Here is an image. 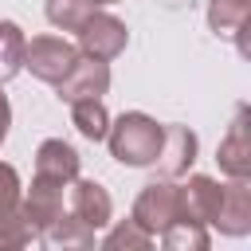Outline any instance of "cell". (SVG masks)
<instances>
[{"mask_svg": "<svg viewBox=\"0 0 251 251\" xmlns=\"http://www.w3.org/2000/svg\"><path fill=\"white\" fill-rule=\"evenodd\" d=\"M106 145H110V157L118 165H126V169H153V161L161 153V122L149 118L145 110H126V114L110 118Z\"/></svg>", "mask_w": 251, "mask_h": 251, "instance_id": "cell-1", "label": "cell"}, {"mask_svg": "<svg viewBox=\"0 0 251 251\" xmlns=\"http://www.w3.org/2000/svg\"><path fill=\"white\" fill-rule=\"evenodd\" d=\"M129 216L157 239L165 227H173L176 220H188L184 216V196H180V184L176 180H169V176H161V180H149L137 196H133V208H129Z\"/></svg>", "mask_w": 251, "mask_h": 251, "instance_id": "cell-2", "label": "cell"}, {"mask_svg": "<svg viewBox=\"0 0 251 251\" xmlns=\"http://www.w3.org/2000/svg\"><path fill=\"white\" fill-rule=\"evenodd\" d=\"M20 200H24V180L16 173V165L0 161V251H20L27 247L39 231L24 220L20 212Z\"/></svg>", "mask_w": 251, "mask_h": 251, "instance_id": "cell-3", "label": "cell"}, {"mask_svg": "<svg viewBox=\"0 0 251 251\" xmlns=\"http://www.w3.org/2000/svg\"><path fill=\"white\" fill-rule=\"evenodd\" d=\"M75 59H78V43H71L63 35H31L24 43V71H31V78H39L47 86H55L71 71Z\"/></svg>", "mask_w": 251, "mask_h": 251, "instance_id": "cell-4", "label": "cell"}, {"mask_svg": "<svg viewBox=\"0 0 251 251\" xmlns=\"http://www.w3.org/2000/svg\"><path fill=\"white\" fill-rule=\"evenodd\" d=\"M75 35H78V51L82 55H94V59H118L126 47H129V27H126V20H118L114 12H106V8H98V12H90L78 27H75Z\"/></svg>", "mask_w": 251, "mask_h": 251, "instance_id": "cell-5", "label": "cell"}, {"mask_svg": "<svg viewBox=\"0 0 251 251\" xmlns=\"http://www.w3.org/2000/svg\"><path fill=\"white\" fill-rule=\"evenodd\" d=\"M110 82H114L110 63L78 51V59L71 63V71L55 82V94L71 106V102H78V98H106V94H110Z\"/></svg>", "mask_w": 251, "mask_h": 251, "instance_id": "cell-6", "label": "cell"}, {"mask_svg": "<svg viewBox=\"0 0 251 251\" xmlns=\"http://www.w3.org/2000/svg\"><path fill=\"white\" fill-rule=\"evenodd\" d=\"M196 153H200V137H196L188 126L169 122V126H161V153H157L153 169H157L161 176H169V180H180V176L192 173Z\"/></svg>", "mask_w": 251, "mask_h": 251, "instance_id": "cell-7", "label": "cell"}, {"mask_svg": "<svg viewBox=\"0 0 251 251\" xmlns=\"http://www.w3.org/2000/svg\"><path fill=\"white\" fill-rule=\"evenodd\" d=\"M20 212H24V220L43 235V231L67 212V184H59V180H43V176H31V188H24Z\"/></svg>", "mask_w": 251, "mask_h": 251, "instance_id": "cell-8", "label": "cell"}, {"mask_svg": "<svg viewBox=\"0 0 251 251\" xmlns=\"http://www.w3.org/2000/svg\"><path fill=\"white\" fill-rule=\"evenodd\" d=\"M216 161L224 176H239L251 180V137H247V106H235V118L227 126V133L216 145Z\"/></svg>", "mask_w": 251, "mask_h": 251, "instance_id": "cell-9", "label": "cell"}, {"mask_svg": "<svg viewBox=\"0 0 251 251\" xmlns=\"http://www.w3.org/2000/svg\"><path fill=\"white\" fill-rule=\"evenodd\" d=\"M67 212L78 216L82 224H90L94 231H102V227L114 220V200H110V192H106L98 180L75 176V180L67 184Z\"/></svg>", "mask_w": 251, "mask_h": 251, "instance_id": "cell-10", "label": "cell"}, {"mask_svg": "<svg viewBox=\"0 0 251 251\" xmlns=\"http://www.w3.org/2000/svg\"><path fill=\"white\" fill-rule=\"evenodd\" d=\"M212 227L231 239H243L251 231V180H239V176L224 180V200H220V216Z\"/></svg>", "mask_w": 251, "mask_h": 251, "instance_id": "cell-11", "label": "cell"}, {"mask_svg": "<svg viewBox=\"0 0 251 251\" xmlns=\"http://www.w3.org/2000/svg\"><path fill=\"white\" fill-rule=\"evenodd\" d=\"M180 196H184V216L212 227L216 216H220V200H224V184L208 173H188V180L180 184Z\"/></svg>", "mask_w": 251, "mask_h": 251, "instance_id": "cell-12", "label": "cell"}, {"mask_svg": "<svg viewBox=\"0 0 251 251\" xmlns=\"http://www.w3.org/2000/svg\"><path fill=\"white\" fill-rule=\"evenodd\" d=\"M78 169H82V157H78V149H75L71 141H63V137L39 141V149H35V176L71 184V180L78 176Z\"/></svg>", "mask_w": 251, "mask_h": 251, "instance_id": "cell-13", "label": "cell"}, {"mask_svg": "<svg viewBox=\"0 0 251 251\" xmlns=\"http://www.w3.org/2000/svg\"><path fill=\"white\" fill-rule=\"evenodd\" d=\"M251 20V0H208V31L216 39H235L239 51L243 47V31Z\"/></svg>", "mask_w": 251, "mask_h": 251, "instance_id": "cell-14", "label": "cell"}, {"mask_svg": "<svg viewBox=\"0 0 251 251\" xmlns=\"http://www.w3.org/2000/svg\"><path fill=\"white\" fill-rule=\"evenodd\" d=\"M71 126L86 137V141H106V129H110V110L102 98H78L71 102Z\"/></svg>", "mask_w": 251, "mask_h": 251, "instance_id": "cell-15", "label": "cell"}, {"mask_svg": "<svg viewBox=\"0 0 251 251\" xmlns=\"http://www.w3.org/2000/svg\"><path fill=\"white\" fill-rule=\"evenodd\" d=\"M43 235H47V243H55V247H63V251H67V247L86 251V247H94V243H98V231H94L90 224H82L78 216H71V212H63V216L43 231Z\"/></svg>", "mask_w": 251, "mask_h": 251, "instance_id": "cell-16", "label": "cell"}, {"mask_svg": "<svg viewBox=\"0 0 251 251\" xmlns=\"http://www.w3.org/2000/svg\"><path fill=\"white\" fill-rule=\"evenodd\" d=\"M98 243H102L106 251H149L157 239L129 216V220H118V224L110 220V224H106V235H102Z\"/></svg>", "mask_w": 251, "mask_h": 251, "instance_id": "cell-17", "label": "cell"}, {"mask_svg": "<svg viewBox=\"0 0 251 251\" xmlns=\"http://www.w3.org/2000/svg\"><path fill=\"white\" fill-rule=\"evenodd\" d=\"M24 43H27L24 27L16 20H0V82L24 71Z\"/></svg>", "mask_w": 251, "mask_h": 251, "instance_id": "cell-18", "label": "cell"}, {"mask_svg": "<svg viewBox=\"0 0 251 251\" xmlns=\"http://www.w3.org/2000/svg\"><path fill=\"white\" fill-rule=\"evenodd\" d=\"M157 239H161L169 251H208L212 231H208L204 224H196V220H176V224L165 227Z\"/></svg>", "mask_w": 251, "mask_h": 251, "instance_id": "cell-19", "label": "cell"}, {"mask_svg": "<svg viewBox=\"0 0 251 251\" xmlns=\"http://www.w3.org/2000/svg\"><path fill=\"white\" fill-rule=\"evenodd\" d=\"M98 8H106L102 0H47V8H43V16H47V24L51 27H59V31H75L90 12H98Z\"/></svg>", "mask_w": 251, "mask_h": 251, "instance_id": "cell-20", "label": "cell"}, {"mask_svg": "<svg viewBox=\"0 0 251 251\" xmlns=\"http://www.w3.org/2000/svg\"><path fill=\"white\" fill-rule=\"evenodd\" d=\"M8 129H12V102H8L4 82H0V145L8 141Z\"/></svg>", "mask_w": 251, "mask_h": 251, "instance_id": "cell-21", "label": "cell"}, {"mask_svg": "<svg viewBox=\"0 0 251 251\" xmlns=\"http://www.w3.org/2000/svg\"><path fill=\"white\" fill-rule=\"evenodd\" d=\"M102 4H122V0H102Z\"/></svg>", "mask_w": 251, "mask_h": 251, "instance_id": "cell-22", "label": "cell"}]
</instances>
